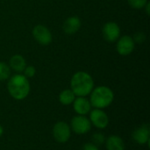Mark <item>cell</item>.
I'll use <instances>...</instances> for the list:
<instances>
[{"label":"cell","mask_w":150,"mask_h":150,"mask_svg":"<svg viewBox=\"0 0 150 150\" xmlns=\"http://www.w3.org/2000/svg\"><path fill=\"white\" fill-rule=\"evenodd\" d=\"M7 89L10 95L13 98L22 100L29 94L30 83L28 79L24 75L18 74L10 78L7 84Z\"/></svg>","instance_id":"7a4b0ae2"},{"label":"cell","mask_w":150,"mask_h":150,"mask_svg":"<svg viewBox=\"0 0 150 150\" xmlns=\"http://www.w3.org/2000/svg\"><path fill=\"white\" fill-rule=\"evenodd\" d=\"M91 105L97 109L109 106L114 98L112 91L106 86H98L91 92Z\"/></svg>","instance_id":"3957f363"},{"label":"cell","mask_w":150,"mask_h":150,"mask_svg":"<svg viewBox=\"0 0 150 150\" xmlns=\"http://www.w3.org/2000/svg\"><path fill=\"white\" fill-rule=\"evenodd\" d=\"M72 130L78 134H83L88 133L91 128V123L89 119L83 115H78L71 120Z\"/></svg>","instance_id":"5b68a950"},{"label":"cell","mask_w":150,"mask_h":150,"mask_svg":"<svg viewBox=\"0 0 150 150\" xmlns=\"http://www.w3.org/2000/svg\"><path fill=\"white\" fill-rule=\"evenodd\" d=\"M33 35L40 44L44 46L50 44L52 41V34L50 31L42 25H38L34 26L33 30Z\"/></svg>","instance_id":"8992f818"},{"label":"cell","mask_w":150,"mask_h":150,"mask_svg":"<svg viewBox=\"0 0 150 150\" xmlns=\"http://www.w3.org/2000/svg\"><path fill=\"white\" fill-rule=\"evenodd\" d=\"M82 150H98V148L93 143H87L83 145Z\"/></svg>","instance_id":"ffe728a7"},{"label":"cell","mask_w":150,"mask_h":150,"mask_svg":"<svg viewBox=\"0 0 150 150\" xmlns=\"http://www.w3.org/2000/svg\"><path fill=\"white\" fill-rule=\"evenodd\" d=\"M10 67L16 72H23L25 66V60L20 54H15L10 59Z\"/></svg>","instance_id":"5bb4252c"},{"label":"cell","mask_w":150,"mask_h":150,"mask_svg":"<svg viewBox=\"0 0 150 150\" xmlns=\"http://www.w3.org/2000/svg\"><path fill=\"white\" fill-rule=\"evenodd\" d=\"M53 135L59 143H65L70 138V128L64 121L57 122L53 128Z\"/></svg>","instance_id":"277c9868"},{"label":"cell","mask_w":150,"mask_h":150,"mask_svg":"<svg viewBox=\"0 0 150 150\" xmlns=\"http://www.w3.org/2000/svg\"><path fill=\"white\" fill-rule=\"evenodd\" d=\"M148 0H128L129 4L134 9H142L145 7Z\"/></svg>","instance_id":"ac0fdd59"},{"label":"cell","mask_w":150,"mask_h":150,"mask_svg":"<svg viewBox=\"0 0 150 150\" xmlns=\"http://www.w3.org/2000/svg\"><path fill=\"white\" fill-rule=\"evenodd\" d=\"M81 26V21L77 17H69L63 24V31L68 34H73L79 30Z\"/></svg>","instance_id":"7c38bea8"},{"label":"cell","mask_w":150,"mask_h":150,"mask_svg":"<svg viewBox=\"0 0 150 150\" xmlns=\"http://www.w3.org/2000/svg\"><path fill=\"white\" fill-rule=\"evenodd\" d=\"M150 127L149 124L142 125L137 127L133 133V139L140 145H143L149 142Z\"/></svg>","instance_id":"30bf717a"},{"label":"cell","mask_w":150,"mask_h":150,"mask_svg":"<svg viewBox=\"0 0 150 150\" xmlns=\"http://www.w3.org/2000/svg\"><path fill=\"white\" fill-rule=\"evenodd\" d=\"M73 107L75 112L78 115H86L90 111L91 105L88 99H86L84 97H78L76 99L74 100L73 102Z\"/></svg>","instance_id":"8fae6325"},{"label":"cell","mask_w":150,"mask_h":150,"mask_svg":"<svg viewBox=\"0 0 150 150\" xmlns=\"http://www.w3.org/2000/svg\"><path fill=\"white\" fill-rule=\"evenodd\" d=\"M105 142V137L101 133H96L92 135V143L96 146H99L104 144Z\"/></svg>","instance_id":"e0dca14e"},{"label":"cell","mask_w":150,"mask_h":150,"mask_svg":"<svg viewBox=\"0 0 150 150\" xmlns=\"http://www.w3.org/2000/svg\"><path fill=\"white\" fill-rule=\"evenodd\" d=\"M91 123L99 129H104L108 126L109 119L107 114L101 109H94L91 112Z\"/></svg>","instance_id":"ba28073f"},{"label":"cell","mask_w":150,"mask_h":150,"mask_svg":"<svg viewBox=\"0 0 150 150\" xmlns=\"http://www.w3.org/2000/svg\"><path fill=\"white\" fill-rule=\"evenodd\" d=\"M107 150H124L125 144L123 140L118 135H111L105 142Z\"/></svg>","instance_id":"4fadbf2b"},{"label":"cell","mask_w":150,"mask_h":150,"mask_svg":"<svg viewBox=\"0 0 150 150\" xmlns=\"http://www.w3.org/2000/svg\"><path fill=\"white\" fill-rule=\"evenodd\" d=\"M23 72H24V76L26 78H31V77L34 76V75L36 73V69L33 66H27L25 68Z\"/></svg>","instance_id":"d6986e66"},{"label":"cell","mask_w":150,"mask_h":150,"mask_svg":"<svg viewBox=\"0 0 150 150\" xmlns=\"http://www.w3.org/2000/svg\"><path fill=\"white\" fill-rule=\"evenodd\" d=\"M103 35L105 40L114 42L120 35V28L115 22H108L103 27Z\"/></svg>","instance_id":"9c48e42d"},{"label":"cell","mask_w":150,"mask_h":150,"mask_svg":"<svg viewBox=\"0 0 150 150\" xmlns=\"http://www.w3.org/2000/svg\"><path fill=\"white\" fill-rule=\"evenodd\" d=\"M75 94L71 90H64L59 95L60 102L64 105H69L72 104L75 100Z\"/></svg>","instance_id":"9a60e30c"},{"label":"cell","mask_w":150,"mask_h":150,"mask_svg":"<svg viewBox=\"0 0 150 150\" xmlns=\"http://www.w3.org/2000/svg\"><path fill=\"white\" fill-rule=\"evenodd\" d=\"M11 70L10 66L4 62H0V81H4L10 77Z\"/></svg>","instance_id":"2e32d148"},{"label":"cell","mask_w":150,"mask_h":150,"mask_svg":"<svg viewBox=\"0 0 150 150\" xmlns=\"http://www.w3.org/2000/svg\"><path fill=\"white\" fill-rule=\"evenodd\" d=\"M4 134V129H3V127L0 126V137L2 136V134Z\"/></svg>","instance_id":"44dd1931"},{"label":"cell","mask_w":150,"mask_h":150,"mask_svg":"<svg viewBox=\"0 0 150 150\" xmlns=\"http://www.w3.org/2000/svg\"><path fill=\"white\" fill-rule=\"evenodd\" d=\"M71 91L77 97H85L89 95L94 87V81L91 75L84 71L76 72L71 78Z\"/></svg>","instance_id":"6da1fadb"},{"label":"cell","mask_w":150,"mask_h":150,"mask_svg":"<svg viewBox=\"0 0 150 150\" xmlns=\"http://www.w3.org/2000/svg\"><path fill=\"white\" fill-rule=\"evenodd\" d=\"M134 40L128 36H122L117 43V51L120 55L126 56L130 54L134 49Z\"/></svg>","instance_id":"52a82bcc"}]
</instances>
